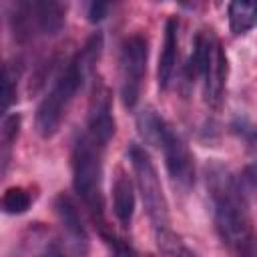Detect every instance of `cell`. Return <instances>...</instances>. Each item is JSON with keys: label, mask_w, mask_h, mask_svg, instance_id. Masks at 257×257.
<instances>
[{"label": "cell", "mask_w": 257, "mask_h": 257, "mask_svg": "<svg viewBox=\"0 0 257 257\" xmlns=\"http://www.w3.org/2000/svg\"><path fill=\"white\" fill-rule=\"evenodd\" d=\"M72 185L92 215H102V163L100 147L82 135L72 149Z\"/></svg>", "instance_id": "obj_6"}, {"label": "cell", "mask_w": 257, "mask_h": 257, "mask_svg": "<svg viewBox=\"0 0 257 257\" xmlns=\"http://www.w3.org/2000/svg\"><path fill=\"white\" fill-rule=\"evenodd\" d=\"M18 128H20V116L18 114L6 116L2 126H0V181L6 177V171L10 167L12 145L18 137Z\"/></svg>", "instance_id": "obj_14"}, {"label": "cell", "mask_w": 257, "mask_h": 257, "mask_svg": "<svg viewBox=\"0 0 257 257\" xmlns=\"http://www.w3.org/2000/svg\"><path fill=\"white\" fill-rule=\"evenodd\" d=\"M209 189L213 199L215 229L221 241L239 255H251L255 251L253 225L249 217L247 193L235 177L225 169L215 167L209 177Z\"/></svg>", "instance_id": "obj_1"}, {"label": "cell", "mask_w": 257, "mask_h": 257, "mask_svg": "<svg viewBox=\"0 0 257 257\" xmlns=\"http://www.w3.org/2000/svg\"><path fill=\"white\" fill-rule=\"evenodd\" d=\"M147 60H149V42L143 34L128 36L120 46V100L126 108H135L141 90L143 80L147 74Z\"/></svg>", "instance_id": "obj_7"}, {"label": "cell", "mask_w": 257, "mask_h": 257, "mask_svg": "<svg viewBox=\"0 0 257 257\" xmlns=\"http://www.w3.org/2000/svg\"><path fill=\"white\" fill-rule=\"evenodd\" d=\"M128 159L137 177V187L143 199V205L147 209L149 221L155 231L157 245L163 253L167 255H189L185 245L177 239V235L171 229V219H169V203L163 193V185L159 179V173L149 157V153L143 147L133 145L128 149Z\"/></svg>", "instance_id": "obj_3"}, {"label": "cell", "mask_w": 257, "mask_h": 257, "mask_svg": "<svg viewBox=\"0 0 257 257\" xmlns=\"http://www.w3.org/2000/svg\"><path fill=\"white\" fill-rule=\"evenodd\" d=\"M189 70L203 76V96L211 108H221L227 82V54L219 38L211 30H203L195 38Z\"/></svg>", "instance_id": "obj_5"}, {"label": "cell", "mask_w": 257, "mask_h": 257, "mask_svg": "<svg viewBox=\"0 0 257 257\" xmlns=\"http://www.w3.org/2000/svg\"><path fill=\"white\" fill-rule=\"evenodd\" d=\"M16 100V78L10 68L0 66V114H4Z\"/></svg>", "instance_id": "obj_16"}, {"label": "cell", "mask_w": 257, "mask_h": 257, "mask_svg": "<svg viewBox=\"0 0 257 257\" xmlns=\"http://www.w3.org/2000/svg\"><path fill=\"white\" fill-rule=\"evenodd\" d=\"M54 211L58 215V221L68 237V243L72 247L74 253H86L88 251V233H86V227H84V221L74 205V201L60 193L56 199H54Z\"/></svg>", "instance_id": "obj_10"}, {"label": "cell", "mask_w": 257, "mask_h": 257, "mask_svg": "<svg viewBox=\"0 0 257 257\" xmlns=\"http://www.w3.org/2000/svg\"><path fill=\"white\" fill-rule=\"evenodd\" d=\"M20 16L34 18L38 30L46 36H54L64 28L68 0H20Z\"/></svg>", "instance_id": "obj_8"}, {"label": "cell", "mask_w": 257, "mask_h": 257, "mask_svg": "<svg viewBox=\"0 0 257 257\" xmlns=\"http://www.w3.org/2000/svg\"><path fill=\"white\" fill-rule=\"evenodd\" d=\"M30 205H32V197L22 187H10L0 197V211L6 215H22L30 209Z\"/></svg>", "instance_id": "obj_15"}, {"label": "cell", "mask_w": 257, "mask_h": 257, "mask_svg": "<svg viewBox=\"0 0 257 257\" xmlns=\"http://www.w3.org/2000/svg\"><path fill=\"white\" fill-rule=\"evenodd\" d=\"M177 52H179V20L169 18L165 24V38H163V50L159 56V86L165 90L173 78L175 64H177Z\"/></svg>", "instance_id": "obj_11"}, {"label": "cell", "mask_w": 257, "mask_h": 257, "mask_svg": "<svg viewBox=\"0 0 257 257\" xmlns=\"http://www.w3.org/2000/svg\"><path fill=\"white\" fill-rule=\"evenodd\" d=\"M100 48H102V36L100 34L90 36L88 42L80 48V52L68 62L64 72L52 86V90L40 100V104L36 108L34 124H36V133L42 139H52L58 133V126H60L70 102L74 100L76 92L80 90L88 68L98 60Z\"/></svg>", "instance_id": "obj_2"}, {"label": "cell", "mask_w": 257, "mask_h": 257, "mask_svg": "<svg viewBox=\"0 0 257 257\" xmlns=\"http://www.w3.org/2000/svg\"><path fill=\"white\" fill-rule=\"evenodd\" d=\"M227 16L233 34H247L257 22V0H229Z\"/></svg>", "instance_id": "obj_13"}, {"label": "cell", "mask_w": 257, "mask_h": 257, "mask_svg": "<svg viewBox=\"0 0 257 257\" xmlns=\"http://www.w3.org/2000/svg\"><path fill=\"white\" fill-rule=\"evenodd\" d=\"M112 211L122 227L131 225L135 215V189L124 173H120L112 185Z\"/></svg>", "instance_id": "obj_12"}, {"label": "cell", "mask_w": 257, "mask_h": 257, "mask_svg": "<svg viewBox=\"0 0 257 257\" xmlns=\"http://www.w3.org/2000/svg\"><path fill=\"white\" fill-rule=\"evenodd\" d=\"M86 135L100 149H104L108 145V141L112 139V135H114V118H112V112H110V96H108V90L104 86H100L92 96Z\"/></svg>", "instance_id": "obj_9"}, {"label": "cell", "mask_w": 257, "mask_h": 257, "mask_svg": "<svg viewBox=\"0 0 257 257\" xmlns=\"http://www.w3.org/2000/svg\"><path fill=\"white\" fill-rule=\"evenodd\" d=\"M114 2H116V0H90V6H88V20H90L92 24L102 22V20L108 16V12H110V8H112Z\"/></svg>", "instance_id": "obj_17"}, {"label": "cell", "mask_w": 257, "mask_h": 257, "mask_svg": "<svg viewBox=\"0 0 257 257\" xmlns=\"http://www.w3.org/2000/svg\"><path fill=\"white\" fill-rule=\"evenodd\" d=\"M137 124L143 139L149 145H155L163 151L165 167L173 185L179 187L183 193H187L195 183V161L181 135L175 133L173 126L151 108L139 114Z\"/></svg>", "instance_id": "obj_4"}]
</instances>
